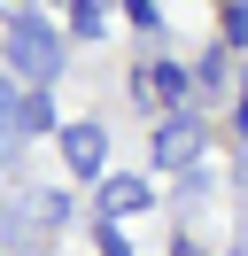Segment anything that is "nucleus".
<instances>
[{
	"label": "nucleus",
	"mask_w": 248,
	"mask_h": 256,
	"mask_svg": "<svg viewBox=\"0 0 248 256\" xmlns=\"http://www.w3.org/2000/svg\"><path fill=\"white\" fill-rule=\"evenodd\" d=\"M31 210H39V225H62V218H70V194H39Z\"/></svg>",
	"instance_id": "obj_9"
},
{
	"label": "nucleus",
	"mask_w": 248,
	"mask_h": 256,
	"mask_svg": "<svg viewBox=\"0 0 248 256\" xmlns=\"http://www.w3.org/2000/svg\"><path fill=\"white\" fill-rule=\"evenodd\" d=\"M140 86H148V94H163V101H186V86H194V78H186L178 62H155V70H148Z\"/></svg>",
	"instance_id": "obj_6"
},
{
	"label": "nucleus",
	"mask_w": 248,
	"mask_h": 256,
	"mask_svg": "<svg viewBox=\"0 0 248 256\" xmlns=\"http://www.w3.org/2000/svg\"><path fill=\"white\" fill-rule=\"evenodd\" d=\"M194 156H202V124L194 116H170V124L155 132V163H163V171H186Z\"/></svg>",
	"instance_id": "obj_3"
},
{
	"label": "nucleus",
	"mask_w": 248,
	"mask_h": 256,
	"mask_svg": "<svg viewBox=\"0 0 248 256\" xmlns=\"http://www.w3.org/2000/svg\"><path fill=\"white\" fill-rule=\"evenodd\" d=\"M8 32H0V54H8V70H24L31 86H46V78H62V32L46 16H31V8H8Z\"/></svg>",
	"instance_id": "obj_1"
},
{
	"label": "nucleus",
	"mask_w": 248,
	"mask_h": 256,
	"mask_svg": "<svg viewBox=\"0 0 248 256\" xmlns=\"http://www.w3.org/2000/svg\"><path fill=\"white\" fill-rule=\"evenodd\" d=\"M194 86H210V94H217V86H225V54H202V62H194Z\"/></svg>",
	"instance_id": "obj_8"
},
{
	"label": "nucleus",
	"mask_w": 248,
	"mask_h": 256,
	"mask_svg": "<svg viewBox=\"0 0 248 256\" xmlns=\"http://www.w3.org/2000/svg\"><path fill=\"white\" fill-rule=\"evenodd\" d=\"M240 186H248V148H240Z\"/></svg>",
	"instance_id": "obj_13"
},
{
	"label": "nucleus",
	"mask_w": 248,
	"mask_h": 256,
	"mask_svg": "<svg viewBox=\"0 0 248 256\" xmlns=\"http://www.w3.org/2000/svg\"><path fill=\"white\" fill-rule=\"evenodd\" d=\"M24 132H54V109H46V94H24Z\"/></svg>",
	"instance_id": "obj_7"
},
{
	"label": "nucleus",
	"mask_w": 248,
	"mask_h": 256,
	"mask_svg": "<svg viewBox=\"0 0 248 256\" xmlns=\"http://www.w3.org/2000/svg\"><path fill=\"white\" fill-rule=\"evenodd\" d=\"M101 256H132V240H124L116 225H101Z\"/></svg>",
	"instance_id": "obj_11"
},
{
	"label": "nucleus",
	"mask_w": 248,
	"mask_h": 256,
	"mask_svg": "<svg viewBox=\"0 0 248 256\" xmlns=\"http://www.w3.org/2000/svg\"><path fill=\"white\" fill-rule=\"evenodd\" d=\"M155 186L148 178H101V218H124V210H148Z\"/></svg>",
	"instance_id": "obj_4"
},
{
	"label": "nucleus",
	"mask_w": 248,
	"mask_h": 256,
	"mask_svg": "<svg viewBox=\"0 0 248 256\" xmlns=\"http://www.w3.org/2000/svg\"><path fill=\"white\" fill-rule=\"evenodd\" d=\"M232 124H240V140H248V86H240V109H232Z\"/></svg>",
	"instance_id": "obj_12"
},
{
	"label": "nucleus",
	"mask_w": 248,
	"mask_h": 256,
	"mask_svg": "<svg viewBox=\"0 0 248 256\" xmlns=\"http://www.w3.org/2000/svg\"><path fill=\"white\" fill-rule=\"evenodd\" d=\"M62 163H70L78 178H101V163H108V132H101V124H62Z\"/></svg>",
	"instance_id": "obj_2"
},
{
	"label": "nucleus",
	"mask_w": 248,
	"mask_h": 256,
	"mask_svg": "<svg viewBox=\"0 0 248 256\" xmlns=\"http://www.w3.org/2000/svg\"><path fill=\"white\" fill-rule=\"evenodd\" d=\"M217 24H225V47H248V8H225Z\"/></svg>",
	"instance_id": "obj_10"
},
{
	"label": "nucleus",
	"mask_w": 248,
	"mask_h": 256,
	"mask_svg": "<svg viewBox=\"0 0 248 256\" xmlns=\"http://www.w3.org/2000/svg\"><path fill=\"white\" fill-rule=\"evenodd\" d=\"M62 24H70V39H108V8H101V0H78Z\"/></svg>",
	"instance_id": "obj_5"
}]
</instances>
